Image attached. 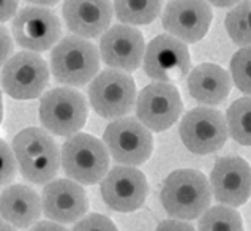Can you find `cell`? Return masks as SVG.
Instances as JSON below:
<instances>
[{"mask_svg":"<svg viewBox=\"0 0 251 231\" xmlns=\"http://www.w3.org/2000/svg\"><path fill=\"white\" fill-rule=\"evenodd\" d=\"M13 154L23 177L32 184L52 182L60 170V150L46 130L30 127L13 140Z\"/></svg>","mask_w":251,"mask_h":231,"instance_id":"obj_2","label":"cell"},{"mask_svg":"<svg viewBox=\"0 0 251 231\" xmlns=\"http://www.w3.org/2000/svg\"><path fill=\"white\" fill-rule=\"evenodd\" d=\"M155 231H196L195 227L190 225L188 222H182V220H163L158 227L155 228Z\"/></svg>","mask_w":251,"mask_h":231,"instance_id":"obj_29","label":"cell"},{"mask_svg":"<svg viewBox=\"0 0 251 231\" xmlns=\"http://www.w3.org/2000/svg\"><path fill=\"white\" fill-rule=\"evenodd\" d=\"M51 73L57 83L81 87L95 79L100 70L98 48L75 35L62 38L51 51Z\"/></svg>","mask_w":251,"mask_h":231,"instance_id":"obj_4","label":"cell"},{"mask_svg":"<svg viewBox=\"0 0 251 231\" xmlns=\"http://www.w3.org/2000/svg\"><path fill=\"white\" fill-rule=\"evenodd\" d=\"M213 5H215V6H231V5H235V2H227V3H223V2H215Z\"/></svg>","mask_w":251,"mask_h":231,"instance_id":"obj_33","label":"cell"},{"mask_svg":"<svg viewBox=\"0 0 251 231\" xmlns=\"http://www.w3.org/2000/svg\"><path fill=\"white\" fill-rule=\"evenodd\" d=\"M117 19L125 26H144L158 18L163 3L160 0H117L112 5Z\"/></svg>","mask_w":251,"mask_h":231,"instance_id":"obj_21","label":"cell"},{"mask_svg":"<svg viewBox=\"0 0 251 231\" xmlns=\"http://www.w3.org/2000/svg\"><path fill=\"white\" fill-rule=\"evenodd\" d=\"M13 37L10 30L5 26H0V67L3 68V65L11 59L13 54Z\"/></svg>","mask_w":251,"mask_h":231,"instance_id":"obj_28","label":"cell"},{"mask_svg":"<svg viewBox=\"0 0 251 231\" xmlns=\"http://www.w3.org/2000/svg\"><path fill=\"white\" fill-rule=\"evenodd\" d=\"M13 40L28 53H45L62 40V23L49 8L25 5L11 23Z\"/></svg>","mask_w":251,"mask_h":231,"instance_id":"obj_6","label":"cell"},{"mask_svg":"<svg viewBox=\"0 0 251 231\" xmlns=\"http://www.w3.org/2000/svg\"><path fill=\"white\" fill-rule=\"evenodd\" d=\"M178 133L183 146L198 155L218 152L229 136L223 114L207 106H199L186 113Z\"/></svg>","mask_w":251,"mask_h":231,"instance_id":"obj_10","label":"cell"},{"mask_svg":"<svg viewBox=\"0 0 251 231\" xmlns=\"http://www.w3.org/2000/svg\"><path fill=\"white\" fill-rule=\"evenodd\" d=\"M231 79L239 90L251 95V48H242L232 56Z\"/></svg>","mask_w":251,"mask_h":231,"instance_id":"obj_25","label":"cell"},{"mask_svg":"<svg viewBox=\"0 0 251 231\" xmlns=\"http://www.w3.org/2000/svg\"><path fill=\"white\" fill-rule=\"evenodd\" d=\"M109 155L122 167H133L147 162L153 152L152 133L138 119L122 117L111 122L103 135Z\"/></svg>","mask_w":251,"mask_h":231,"instance_id":"obj_9","label":"cell"},{"mask_svg":"<svg viewBox=\"0 0 251 231\" xmlns=\"http://www.w3.org/2000/svg\"><path fill=\"white\" fill-rule=\"evenodd\" d=\"M0 105H3L2 103V89H0Z\"/></svg>","mask_w":251,"mask_h":231,"instance_id":"obj_35","label":"cell"},{"mask_svg":"<svg viewBox=\"0 0 251 231\" xmlns=\"http://www.w3.org/2000/svg\"><path fill=\"white\" fill-rule=\"evenodd\" d=\"M89 106L76 89L55 87L48 90L40 102V120L49 133L73 136L85 125Z\"/></svg>","mask_w":251,"mask_h":231,"instance_id":"obj_5","label":"cell"},{"mask_svg":"<svg viewBox=\"0 0 251 231\" xmlns=\"http://www.w3.org/2000/svg\"><path fill=\"white\" fill-rule=\"evenodd\" d=\"M213 19L210 5L202 0H172L166 3L161 23L171 37L182 43H198L209 32Z\"/></svg>","mask_w":251,"mask_h":231,"instance_id":"obj_14","label":"cell"},{"mask_svg":"<svg viewBox=\"0 0 251 231\" xmlns=\"http://www.w3.org/2000/svg\"><path fill=\"white\" fill-rule=\"evenodd\" d=\"M183 103L177 87L166 83L146 86L136 98V116L149 132H164L180 117Z\"/></svg>","mask_w":251,"mask_h":231,"instance_id":"obj_11","label":"cell"},{"mask_svg":"<svg viewBox=\"0 0 251 231\" xmlns=\"http://www.w3.org/2000/svg\"><path fill=\"white\" fill-rule=\"evenodd\" d=\"M89 102L104 119H122L136 105V84L119 70H103L89 86Z\"/></svg>","mask_w":251,"mask_h":231,"instance_id":"obj_8","label":"cell"},{"mask_svg":"<svg viewBox=\"0 0 251 231\" xmlns=\"http://www.w3.org/2000/svg\"><path fill=\"white\" fill-rule=\"evenodd\" d=\"M144 71L155 83H178L191 67L190 51L185 43L171 35H158L149 43L144 53Z\"/></svg>","mask_w":251,"mask_h":231,"instance_id":"obj_12","label":"cell"},{"mask_svg":"<svg viewBox=\"0 0 251 231\" xmlns=\"http://www.w3.org/2000/svg\"><path fill=\"white\" fill-rule=\"evenodd\" d=\"M3 120V105H0V124H2Z\"/></svg>","mask_w":251,"mask_h":231,"instance_id":"obj_34","label":"cell"},{"mask_svg":"<svg viewBox=\"0 0 251 231\" xmlns=\"http://www.w3.org/2000/svg\"><path fill=\"white\" fill-rule=\"evenodd\" d=\"M18 2L16 0H6V2H0V24L6 23L11 18L16 16L18 13Z\"/></svg>","mask_w":251,"mask_h":231,"instance_id":"obj_30","label":"cell"},{"mask_svg":"<svg viewBox=\"0 0 251 231\" xmlns=\"http://www.w3.org/2000/svg\"><path fill=\"white\" fill-rule=\"evenodd\" d=\"M41 209L54 223H77L89 211V200L82 185L70 179H54L41 195Z\"/></svg>","mask_w":251,"mask_h":231,"instance_id":"obj_17","label":"cell"},{"mask_svg":"<svg viewBox=\"0 0 251 231\" xmlns=\"http://www.w3.org/2000/svg\"><path fill=\"white\" fill-rule=\"evenodd\" d=\"M100 59L112 70L134 71L139 68L146 53V41L136 27L117 24L109 27L98 46Z\"/></svg>","mask_w":251,"mask_h":231,"instance_id":"obj_16","label":"cell"},{"mask_svg":"<svg viewBox=\"0 0 251 231\" xmlns=\"http://www.w3.org/2000/svg\"><path fill=\"white\" fill-rule=\"evenodd\" d=\"M209 184L221 206L235 209L251 197V167L237 155L221 157L212 170Z\"/></svg>","mask_w":251,"mask_h":231,"instance_id":"obj_13","label":"cell"},{"mask_svg":"<svg viewBox=\"0 0 251 231\" xmlns=\"http://www.w3.org/2000/svg\"><path fill=\"white\" fill-rule=\"evenodd\" d=\"M60 167L76 184L93 185L101 182L109 170V152L101 140L89 133H76L63 143Z\"/></svg>","mask_w":251,"mask_h":231,"instance_id":"obj_3","label":"cell"},{"mask_svg":"<svg viewBox=\"0 0 251 231\" xmlns=\"http://www.w3.org/2000/svg\"><path fill=\"white\" fill-rule=\"evenodd\" d=\"M225 26L235 45L251 48V0L235 5L227 13Z\"/></svg>","mask_w":251,"mask_h":231,"instance_id":"obj_24","label":"cell"},{"mask_svg":"<svg viewBox=\"0 0 251 231\" xmlns=\"http://www.w3.org/2000/svg\"><path fill=\"white\" fill-rule=\"evenodd\" d=\"M227 133L242 146H251V97H243L227 108Z\"/></svg>","mask_w":251,"mask_h":231,"instance_id":"obj_22","label":"cell"},{"mask_svg":"<svg viewBox=\"0 0 251 231\" xmlns=\"http://www.w3.org/2000/svg\"><path fill=\"white\" fill-rule=\"evenodd\" d=\"M104 203L117 212H133L146 203L149 184L144 173L133 167H114L101 180Z\"/></svg>","mask_w":251,"mask_h":231,"instance_id":"obj_15","label":"cell"},{"mask_svg":"<svg viewBox=\"0 0 251 231\" xmlns=\"http://www.w3.org/2000/svg\"><path fill=\"white\" fill-rule=\"evenodd\" d=\"M160 198L164 211L174 220H195L210 206L209 179L198 170H176L163 182Z\"/></svg>","mask_w":251,"mask_h":231,"instance_id":"obj_1","label":"cell"},{"mask_svg":"<svg viewBox=\"0 0 251 231\" xmlns=\"http://www.w3.org/2000/svg\"><path fill=\"white\" fill-rule=\"evenodd\" d=\"M28 231H68L67 228H63L59 223H54L51 220H45V222H38L28 230Z\"/></svg>","mask_w":251,"mask_h":231,"instance_id":"obj_31","label":"cell"},{"mask_svg":"<svg viewBox=\"0 0 251 231\" xmlns=\"http://www.w3.org/2000/svg\"><path fill=\"white\" fill-rule=\"evenodd\" d=\"M18 163L11 147L3 140H0V187L10 184L16 176Z\"/></svg>","mask_w":251,"mask_h":231,"instance_id":"obj_26","label":"cell"},{"mask_svg":"<svg viewBox=\"0 0 251 231\" xmlns=\"http://www.w3.org/2000/svg\"><path fill=\"white\" fill-rule=\"evenodd\" d=\"M62 14L67 27L79 38H98L109 30L114 16L111 2L100 0H67L62 5Z\"/></svg>","mask_w":251,"mask_h":231,"instance_id":"obj_18","label":"cell"},{"mask_svg":"<svg viewBox=\"0 0 251 231\" xmlns=\"http://www.w3.org/2000/svg\"><path fill=\"white\" fill-rule=\"evenodd\" d=\"M49 67L40 54L21 51L3 65L0 86L14 100L38 98L49 83Z\"/></svg>","mask_w":251,"mask_h":231,"instance_id":"obj_7","label":"cell"},{"mask_svg":"<svg viewBox=\"0 0 251 231\" xmlns=\"http://www.w3.org/2000/svg\"><path fill=\"white\" fill-rule=\"evenodd\" d=\"M0 231H18L16 228H13L11 225H8L6 222H3L2 219H0Z\"/></svg>","mask_w":251,"mask_h":231,"instance_id":"obj_32","label":"cell"},{"mask_svg":"<svg viewBox=\"0 0 251 231\" xmlns=\"http://www.w3.org/2000/svg\"><path fill=\"white\" fill-rule=\"evenodd\" d=\"M198 231H243V222L235 209L220 204L201 215Z\"/></svg>","mask_w":251,"mask_h":231,"instance_id":"obj_23","label":"cell"},{"mask_svg":"<svg viewBox=\"0 0 251 231\" xmlns=\"http://www.w3.org/2000/svg\"><path fill=\"white\" fill-rule=\"evenodd\" d=\"M73 231H119L114 222L101 214H89L76 223Z\"/></svg>","mask_w":251,"mask_h":231,"instance_id":"obj_27","label":"cell"},{"mask_svg":"<svg viewBox=\"0 0 251 231\" xmlns=\"http://www.w3.org/2000/svg\"><path fill=\"white\" fill-rule=\"evenodd\" d=\"M231 87V75L215 63H201L188 76L190 95L202 105H221L227 98Z\"/></svg>","mask_w":251,"mask_h":231,"instance_id":"obj_20","label":"cell"},{"mask_svg":"<svg viewBox=\"0 0 251 231\" xmlns=\"http://www.w3.org/2000/svg\"><path fill=\"white\" fill-rule=\"evenodd\" d=\"M41 211V198L32 187L13 184L0 193V219L13 228L30 230Z\"/></svg>","mask_w":251,"mask_h":231,"instance_id":"obj_19","label":"cell"}]
</instances>
